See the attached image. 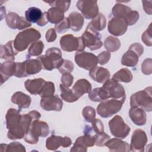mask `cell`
Wrapping results in <instances>:
<instances>
[{
  "label": "cell",
  "instance_id": "26",
  "mask_svg": "<svg viewBox=\"0 0 152 152\" xmlns=\"http://www.w3.org/2000/svg\"><path fill=\"white\" fill-rule=\"evenodd\" d=\"M69 24V28L74 31H80L84 24V18L78 12H72L70 13L67 17Z\"/></svg>",
  "mask_w": 152,
  "mask_h": 152
},
{
  "label": "cell",
  "instance_id": "56",
  "mask_svg": "<svg viewBox=\"0 0 152 152\" xmlns=\"http://www.w3.org/2000/svg\"><path fill=\"white\" fill-rule=\"evenodd\" d=\"M142 5L144 11L146 13H147L148 15H151L152 13V10H151V4L152 1H142Z\"/></svg>",
  "mask_w": 152,
  "mask_h": 152
},
{
  "label": "cell",
  "instance_id": "17",
  "mask_svg": "<svg viewBox=\"0 0 152 152\" xmlns=\"http://www.w3.org/2000/svg\"><path fill=\"white\" fill-rule=\"evenodd\" d=\"M41 107L46 111H61L63 103L58 96H52L48 97L42 98L40 102Z\"/></svg>",
  "mask_w": 152,
  "mask_h": 152
},
{
  "label": "cell",
  "instance_id": "21",
  "mask_svg": "<svg viewBox=\"0 0 152 152\" xmlns=\"http://www.w3.org/2000/svg\"><path fill=\"white\" fill-rule=\"evenodd\" d=\"M91 90V84L86 79H80L76 81L72 88L74 94L79 99L85 93H89Z\"/></svg>",
  "mask_w": 152,
  "mask_h": 152
},
{
  "label": "cell",
  "instance_id": "7",
  "mask_svg": "<svg viewBox=\"0 0 152 152\" xmlns=\"http://www.w3.org/2000/svg\"><path fill=\"white\" fill-rule=\"evenodd\" d=\"M109 126L112 135L120 139L125 138L131 131L130 127L119 115L115 116L109 121Z\"/></svg>",
  "mask_w": 152,
  "mask_h": 152
},
{
  "label": "cell",
  "instance_id": "19",
  "mask_svg": "<svg viewBox=\"0 0 152 152\" xmlns=\"http://www.w3.org/2000/svg\"><path fill=\"white\" fill-rule=\"evenodd\" d=\"M89 75L94 81L99 83H104L110 77L108 69L100 66H96L90 70Z\"/></svg>",
  "mask_w": 152,
  "mask_h": 152
},
{
  "label": "cell",
  "instance_id": "11",
  "mask_svg": "<svg viewBox=\"0 0 152 152\" xmlns=\"http://www.w3.org/2000/svg\"><path fill=\"white\" fill-rule=\"evenodd\" d=\"M75 62L77 65L86 70H91L98 64L97 56L87 52H77L75 54Z\"/></svg>",
  "mask_w": 152,
  "mask_h": 152
},
{
  "label": "cell",
  "instance_id": "55",
  "mask_svg": "<svg viewBox=\"0 0 152 152\" xmlns=\"http://www.w3.org/2000/svg\"><path fill=\"white\" fill-rule=\"evenodd\" d=\"M57 34L55 28H50L46 33V40L48 42H52L55 40Z\"/></svg>",
  "mask_w": 152,
  "mask_h": 152
},
{
  "label": "cell",
  "instance_id": "41",
  "mask_svg": "<svg viewBox=\"0 0 152 152\" xmlns=\"http://www.w3.org/2000/svg\"><path fill=\"white\" fill-rule=\"evenodd\" d=\"M52 7H57L65 12L69 9L71 1H55L52 2H46Z\"/></svg>",
  "mask_w": 152,
  "mask_h": 152
},
{
  "label": "cell",
  "instance_id": "52",
  "mask_svg": "<svg viewBox=\"0 0 152 152\" xmlns=\"http://www.w3.org/2000/svg\"><path fill=\"white\" fill-rule=\"evenodd\" d=\"M92 128L96 134H100L104 132V126L102 122L99 119H95L92 122Z\"/></svg>",
  "mask_w": 152,
  "mask_h": 152
},
{
  "label": "cell",
  "instance_id": "27",
  "mask_svg": "<svg viewBox=\"0 0 152 152\" xmlns=\"http://www.w3.org/2000/svg\"><path fill=\"white\" fill-rule=\"evenodd\" d=\"M139 60V56L133 50L128 49L122 56L121 64L126 66L134 67L137 65Z\"/></svg>",
  "mask_w": 152,
  "mask_h": 152
},
{
  "label": "cell",
  "instance_id": "40",
  "mask_svg": "<svg viewBox=\"0 0 152 152\" xmlns=\"http://www.w3.org/2000/svg\"><path fill=\"white\" fill-rule=\"evenodd\" d=\"M82 114L84 119L88 122H92L96 118L95 109L91 106H86L82 110Z\"/></svg>",
  "mask_w": 152,
  "mask_h": 152
},
{
  "label": "cell",
  "instance_id": "33",
  "mask_svg": "<svg viewBox=\"0 0 152 152\" xmlns=\"http://www.w3.org/2000/svg\"><path fill=\"white\" fill-rule=\"evenodd\" d=\"M131 10L129 7L121 4H116L112 8V14L114 17L119 18H125L128 12Z\"/></svg>",
  "mask_w": 152,
  "mask_h": 152
},
{
  "label": "cell",
  "instance_id": "32",
  "mask_svg": "<svg viewBox=\"0 0 152 152\" xmlns=\"http://www.w3.org/2000/svg\"><path fill=\"white\" fill-rule=\"evenodd\" d=\"M112 80L117 82L129 83L132 80V74L127 68H122L113 74Z\"/></svg>",
  "mask_w": 152,
  "mask_h": 152
},
{
  "label": "cell",
  "instance_id": "1",
  "mask_svg": "<svg viewBox=\"0 0 152 152\" xmlns=\"http://www.w3.org/2000/svg\"><path fill=\"white\" fill-rule=\"evenodd\" d=\"M22 115L19 110L10 108L5 115L6 126L8 131V138L10 140L21 139L24 137L27 132L23 126L21 120Z\"/></svg>",
  "mask_w": 152,
  "mask_h": 152
},
{
  "label": "cell",
  "instance_id": "23",
  "mask_svg": "<svg viewBox=\"0 0 152 152\" xmlns=\"http://www.w3.org/2000/svg\"><path fill=\"white\" fill-rule=\"evenodd\" d=\"M15 62L12 61H7L1 64L0 66L1 84L5 82L10 77L14 75Z\"/></svg>",
  "mask_w": 152,
  "mask_h": 152
},
{
  "label": "cell",
  "instance_id": "13",
  "mask_svg": "<svg viewBox=\"0 0 152 152\" xmlns=\"http://www.w3.org/2000/svg\"><path fill=\"white\" fill-rule=\"evenodd\" d=\"M147 141V137L144 131L140 129L135 130L131 136L129 150L138 152L144 151Z\"/></svg>",
  "mask_w": 152,
  "mask_h": 152
},
{
  "label": "cell",
  "instance_id": "6",
  "mask_svg": "<svg viewBox=\"0 0 152 152\" xmlns=\"http://www.w3.org/2000/svg\"><path fill=\"white\" fill-rule=\"evenodd\" d=\"M123 103V102L117 99L106 100L97 106V112L102 118H109L120 111Z\"/></svg>",
  "mask_w": 152,
  "mask_h": 152
},
{
  "label": "cell",
  "instance_id": "53",
  "mask_svg": "<svg viewBox=\"0 0 152 152\" xmlns=\"http://www.w3.org/2000/svg\"><path fill=\"white\" fill-rule=\"evenodd\" d=\"M87 147H86L78 138L75 140V142L71 148V151H87Z\"/></svg>",
  "mask_w": 152,
  "mask_h": 152
},
{
  "label": "cell",
  "instance_id": "51",
  "mask_svg": "<svg viewBox=\"0 0 152 152\" xmlns=\"http://www.w3.org/2000/svg\"><path fill=\"white\" fill-rule=\"evenodd\" d=\"M62 84L66 87H69L72 84L74 77L70 73H64L61 78Z\"/></svg>",
  "mask_w": 152,
  "mask_h": 152
},
{
  "label": "cell",
  "instance_id": "44",
  "mask_svg": "<svg viewBox=\"0 0 152 152\" xmlns=\"http://www.w3.org/2000/svg\"><path fill=\"white\" fill-rule=\"evenodd\" d=\"M86 147H92L95 144L94 137L89 134H84V135L77 138Z\"/></svg>",
  "mask_w": 152,
  "mask_h": 152
},
{
  "label": "cell",
  "instance_id": "39",
  "mask_svg": "<svg viewBox=\"0 0 152 152\" xmlns=\"http://www.w3.org/2000/svg\"><path fill=\"white\" fill-rule=\"evenodd\" d=\"M43 49V43L40 40H38L30 45L28 50V53L29 56H39L42 53Z\"/></svg>",
  "mask_w": 152,
  "mask_h": 152
},
{
  "label": "cell",
  "instance_id": "18",
  "mask_svg": "<svg viewBox=\"0 0 152 152\" xmlns=\"http://www.w3.org/2000/svg\"><path fill=\"white\" fill-rule=\"evenodd\" d=\"M105 145L107 147L110 151L127 152L129 151V145L118 138L108 140Z\"/></svg>",
  "mask_w": 152,
  "mask_h": 152
},
{
  "label": "cell",
  "instance_id": "10",
  "mask_svg": "<svg viewBox=\"0 0 152 152\" xmlns=\"http://www.w3.org/2000/svg\"><path fill=\"white\" fill-rule=\"evenodd\" d=\"M102 87L105 90L109 99L112 98L125 102L126 99L125 91L124 87L119 82L108 79L104 83Z\"/></svg>",
  "mask_w": 152,
  "mask_h": 152
},
{
  "label": "cell",
  "instance_id": "43",
  "mask_svg": "<svg viewBox=\"0 0 152 152\" xmlns=\"http://www.w3.org/2000/svg\"><path fill=\"white\" fill-rule=\"evenodd\" d=\"M94 137L95 138L94 144H96L97 146L100 147H103L105 145L107 141L110 139V136L104 132L100 134H96Z\"/></svg>",
  "mask_w": 152,
  "mask_h": 152
},
{
  "label": "cell",
  "instance_id": "49",
  "mask_svg": "<svg viewBox=\"0 0 152 152\" xmlns=\"http://www.w3.org/2000/svg\"><path fill=\"white\" fill-rule=\"evenodd\" d=\"M152 60L151 58L145 59L141 65L142 72L145 75H150L152 72Z\"/></svg>",
  "mask_w": 152,
  "mask_h": 152
},
{
  "label": "cell",
  "instance_id": "24",
  "mask_svg": "<svg viewBox=\"0 0 152 152\" xmlns=\"http://www.w3.org/2000/svg\"><path fill=\"white\" fill-rule=\"evenodd\" d=\"M18 52L14 48L12 40L8 42L5 45H1L0 57L1 59L13 61L15 60V56Z\"/></svg>",
  "mask_w": 152,
  "mask_h": 152
},
{
  "label": "cell",
  "instance_id": "9",
  "mask_svg": "<svg viewBox=\"0 0 152 152\" xmlns=\"http://www.w3.org/2000/svg\"><path fill=\"white\" fill-rule=\"evenodd\" d=\"M61 48L66 52L83 51L85 45L81 37H76L72 34H66L63 36L59 41Z\"/></svg>",
  "mask_w": 152,
  "mask_h": 152
},
{
  "label": "cell",
  "instance_id": "22",
  "mask_svg": "<svg viewBox=\"0 0 152 152\" xmlns=\"http://www.w3.org/2000/svg\"><path fill=\"white\" fill-rule=\"evenodd\" d=\"M11 102L17 104L18 110H21L22 109H26L30 106L31 104V97L21 91H17L13 94L11 97Z\"/></svg>",
  "mask_w": 152,
  "mask_h": 152
},
{
  "label": "cell",
  "instance_id": "4",
  "mask_svg": "<svg viewBox=\"0 0 152 152\" xmlns=\"http://www.w3.org/2000/svg\"><path fill=\"white\" fill-rule=\"evenodd\" d=\"M49 133V128L46 122L33 120L30 125L28 132L24 136V140L28 144H35L39 141V137H46Z\"/></svg>",
  "mask_w": 152,
  "mask_h": 152
},
{
  "label": "cell",
  "instance_id": "42",
  "mask_svg": "<svg viewBox=\"0 0 152 152\" xmlns=\"http://www.w3.org/2000/svg\"><path fill=\"white\" fill-rule=\"evenodd\" d=\"M14 75L18 78H23L28 76L26 71V66L24 62H15V68Z\"/></svg>",
  "mask_w": 152,
  "mask_h": 152
},
{
  "label": "cell",
  "instance_id": "31",
  "mask_svg": "<svg viewBox=\"0 0 152 152\" xmlns=\"http://www.w3.org/2000/svg\"><path fill=\"white\" fill-rule=\"evenodd\" d=\"M88 98L93 102H102L109 99L105 90L102 87L96 88L88 93Z\"/></svg>",
  "mask_w": 152,
  "mask_h": 152
},
{
  "label": "cell",
  "instance_id": "37",
  "mask_svg": "<svg viewBox=\"0 0 152 152\" xmlns=\"http://www.w3.org/2000/svg\"><path fill=\"white\" fill-rule=\"evenodd\" d=\"M92 27L96 31H101L103 30L106 24V19L104 15L102 13H99L98 15L92 19L91 21L89 23Z\"/></svg>",
  "mask_w": 152,
  "mask_h": 152
},
{
  "label": "cell",
  "instance_id": "47",
  "mask_svg": "<svg viewBox=\"0 0 152 152\" xmlns=\"http://www.w3.org/2000/svg\"><path fill=\"white\" fill-rule=\"evenodd\" d=\"M58 69L61 74L70 73L74 69V64L71 61L65 59Z\"/></svg>",
  "mask_w": 152,
  "mask_h": 152
},
{
  "label": "cell",
  "instance_id": "20",
  "mask_svg": "<svg viewBox=\"0 0 152 152\" xmlns=\"http://www.w3.org/2000/svg\"><path fill=\"white\" fill-rule=\"evenodd\" d=\"M129 116L132 122L138 126L144 125L146 123L145 112L140 107H131L129 111Z\"/></svg>",
  "mask_w": 152,
  "mask_h": 152
},
{
  "label": "cell",
  "instance_id": "25",
  "mask_svg": "<svg viewBox=\"0 0 152 152\" xmlns=\"http://www.w3.org/2000/svg\"><path fill=\"white\" fill-rule=\"evenodd\" d=\"M46 81L43 78L27 80L24 83L26 89L31 94H39Z\"/></svg>",
  "mask_w": 152,
  "mask_h": 152
},
{
  "label": "cell",
  "instance_id": "16",
  "mask_svg": "<svg viewBox=\"0 0 152 152\" xmlns=\"http://www.w3.org/2000/svg\"><path fill=\"white\" fill-rule=\"evenodd\" d=\"M128 26L124 19L113 18L108 23V31L115 36H120L125 33Z\"/></svg>",
  "mask_w": 152,
  "mask_h": 152
},
{
  "label": "cell",
  "instance_id": "30",
  "mask_svg": "<svg viewBox=\"0 0 152 152\" xmlns=\"http://www.w3.org/2000/svg\"><path fill=\"white\" fill-rule=\"evenodd\" d=\"M43 12L40 8L37 7H30L25 12V17L29 23H37L42 18Z\"/></svg>",
  "mask_w": 152,
  "mask_h": 152
},
{
  "label": "cell",
  "instance_id": "50",
  "mask_svg": "<svg viewBox=\"0 0 152 152\" xmlns=\"http://www.w3.org/2000/svg\"><path fill=\"white\" fill-rule=\"evenodd\" d=\"M110 58V53L108 51H103L97 56L98 63L101 65L107 64Z\"/></svg>",
  "mask_w": 152,
  "mask_h": 152
},
{
  "label": "cell",
  "instance_id": "28",
  "mask_svg": "<svg viewBox=\"0 0 152 152\" xmlns=\"http://www.w3.org/2000/svg\"><path fill=\"white\" fill-rule=\"evenodd\" d=\"M48 20L52 24H57L64 19V12L57 7H51L47 11Z\"/></svg>",
  "mask_w": 152,
  "mask_h": 152
},
{
  "label": "cell",
  "instance_id": "14",
  "mask_svg": "<svg viewBox=\"0 0 152 152\" xmlns=\"http://www.w3.org/2000/svg\"><path fill=\"white\" fill-rule=\"evenodd\" d=\"M5 21L8 26L12 29L23 30L30 27L31 25L23 17L18 15L14 12H10L6 15Z\"/></svg>",
  "mask_w": 152,
  "mask_h": 152
},
{
  "label": "cell",
  "instance_id": "5",
  "mask_svg": "<svg viewBox=\"0 0 152 152\" xmlns=\"http://www.w3.org/2000/svg\"><path fill=\"white\" fill-rule=\"evenodd\" d=\"M131 107H138L144 111L150 112L152 110L151 87L133 94L130 97Z\"/></svg>",
  "mask_w": 152,
  "mask_h": 152
},
{
  "label": "cell",
  "instance_id": "2",
  "mask_svg": "<svg viewBox=\"0 0 152 152\" xmlns=\"http://www.w3.org/2000/svg\"><path fill=\"white\" fill-rule=\"evenodd\" d=\"M41 37L40 32L34 28H27L20 32L13 41L14 49L18 52H21L27 49L28 46L34 43Z\"/></svg>",
  "mask_w": 152,
  "mask_h": 152
},
{
  "label": "cell",
  "instance_id": "35",
  "mask_svg": "<svg viewBox=\"0 0 152 152\" xmlns=\"http://www.w3.org/2000/svg\"><path fill=\"white\" fill-rule=\"evenodd\" d=\"M104 46L108 52H113L118 50L120 48L121 42L118 38L110 36L105 39Z\"/></svg>",
  "mask_w": 152,
  "mask_h": 152
},
{
  "label": "cell",
  "instance_id": "48",
  "mask_svg": "<svg viewBox=\"0 0 152 152\" xmlns=\"http://www.w3.org/2000/svg\"><path fill=\"white\" fill-rule=\"evenodd\" d=\"M55 30L58 33H62L67 31L69 28V24L68 18H64V19L59 23L55 24Z\"/></svg>",
  "mask_w": 152,
  "mask_h": 152
},
{
  "label": "cell",
  "instance_id": "45",
  "mask_svg": "<svg viewBox=\"0 0 152 152\" xmlns=\"http://www.w3.org/2000/svg\"><path fill=\"white\" fill-rule=\"evenodd\" d=\"M139 18V13L137 11H132V10L128 12L126 16L125 20L127 26H132L136 23Z\"/></svg>",
  "mask_w": 152,
  "mask_h": 152
},
{
  "label": "cell",
  "instance_id": "38",
  "mask_svg": "<svg viewBox=\"0 0 152 152\" xmlns=\"http://www.w3.org/2000/svg\"><path fill=\"white\" fill-rule=\"evenodd\" d=\"M55 90L54 83L51 81H46L39 94L42 98L50 97L53 96Z\"/></svg>",
  "mask_w": 152,
  "mask_h": 152
},
{
  "label": "cell",
  "instance_id": "12",
  "mask_svg": "<svg viewBox=\"0 0 152 152\" xmlns=\"http://www.w3.org/2000/svg\"><path fill=\"white\" fill-rule=\"evenodd\" d=\"M97 1H78L77 7L87 20L93 19L99 14Z\"/></svg>",
  "mask_w": 152,
  "mask_h": 152
},
{
  "label": "cell",
  "instance_id": "15",
  "mask_svg": "<svg viewBox=\"0 0 152 152\" xmlns=\"http://www.w3.org/2000/svg\"><path fill=\"white\" fill-rule=\"evenodd\" d=\"M72 144L71 140L68 137H62L52 135L46 140V147L49 150L55 151L62 146L64 148L69 147Z\"/></svg>",
  "mask_w": 152,
  "mask_h": 152
},
{
  "label": "cell",
  "instance_id": "46",
  "mask_svg": "<svg viewBox=\"0 0 152 152\" xmlns=\"http://www.w3.org/2000/svg\"><path fill=\"white\" fill-rule=\"evenodd\" d=\"M151 34V23H150L148 28L142 33L141 36L142 41L145 45L148 46H151L152 45Z\"/></svg>",
  "mask_w": 152,
  "mask_h": 152
},
{
  "label": "cell",
  "instance_id": "34",
  "mask_svg": "<svg viewBox=\"0 0 152 152\" xmlns=\"http://www.w3.org/2000/svg\"><path fill=\"white\" fill-rule=\"evenodd\" d=\"M61 90V97L62 100L68 103H73L78 100V98L74 94L72 90L66 87L62 84L59 85Z\"/></svg>",
  "mask_w": 152,
  "mask_h": 152
},
{
  "label": "cell",
  "instance_id": "8",
  "mask_svg": "<svg viewBox=\"0 0 152 152\" xmlns=\"http://www.w3.org/2000/svg\"><path fill=\"white\" fill-rule=\"evenodd\" d=\"M85 46L87 47L91 50H94L100 49L102 46L101 41V35L97 31L94 30L88 23L86 30L81 36Z\"/></svg>",
  "mask_w": 152,
  "mask_h": 152
},
{
  "label": "cell",
  "instance_id": "3",
  "mask_svg": "<svg viewBox=\"0 0 152 152\" xmlns=\"http://www.w3.org/2000/svg\"><path fill=\"white\" fill-rule=\"evenodd\" d=\"M42 65V68L48 71L58 68L63 63L64 59L62 58V53L59 49L53 47L48 49L46 54L37 58Z\"/></svg>",
  "mask_w": 152,
  "mask_h": 152
},
{
  "label": "cell",
  "instance_id": "36",
  "mask_svg": "<svg viewBox=\"0 0 152 152\" xmlns=\"http://www.w3.org/2000/svg\"><path fill=\"white\" fill-rule=\"evenodd\" d=\"M1 152H14V151H20L26 152V148L24 145L18 142H12L9 144H1Z\"/></svg>",
  "mask_w": 152,
  "mask_h": 152
},
{
  "label": "cell",
  "instance_id": "29",
  "mask_svg": "<svg viewBox=\"0 0 152 152\" xmlns=\"http://www.w3.org/2000/svg\"><path fill=\"white\" fill-rule=\"evenodd\" d=\"M26 66V71L28 75L39 73L42 68V65L40 61L36 59H27L24 61Z\"/></svg>",
  "mask_w": 152,
  "mask_h": 152
},
{
  "label": "cell",
  "instance_id": "54",
  "mask_svg": "<svg viewBox=\"0 0 152 152\" xmlns=\"http://www.w3.org/2000/svg\"><path fill=\"white\" fill-rule=\"evenodd\" d=\"M129 49H131V50H133L140 57L143 53L144 47L142 46V45H141L138 43H135L134 44H132L129 46Z\"/></svg>",
  "mask_w": 152,
  "mask_h": 152
},
{
  "label": "cell",
  "instance_id": "57",
  "mask_svg": "<svg viewBox=\"0 0 152 152\" xmlns=\"http://www.w3.org/2000/svg\"><path fill=\"white\" fill-rule=\"evenodd\" d=\"M48 22H49V20L48 18L47 12H44L42 14V18L36 24H37V25L39 26H44L46 24H47Z\"/></svg>",
  "mask_w": 152,
  "mask_h": 152
}]
</instances>
